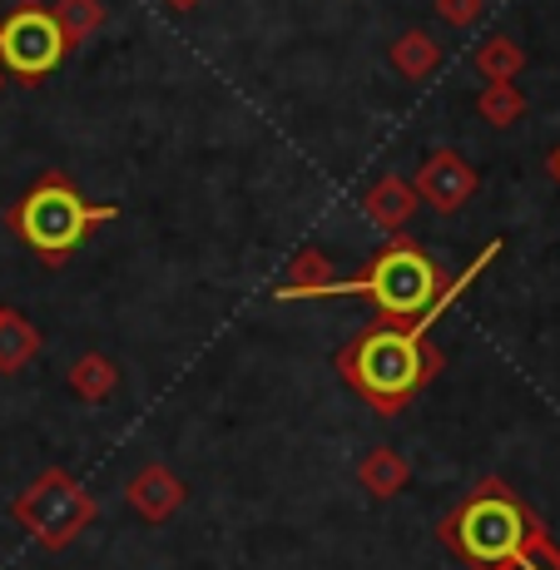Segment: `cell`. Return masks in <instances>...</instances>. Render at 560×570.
<instances>
[{
    "label": "cell",
    "instance_id": "cell-4",
    "mask_svg": "<svg viewBox=\"0 0 560 570\" xmlns=\"http://www.w3.org/2000/svg\"><path fill=\"white\" fill-rule=\"evenodd\" d=\"M367 293L387 313L412 317L436 298V273H432V263H426L422 254H412V248H392V254H382L377 268H372Z\"/></svg>",
    "mask_w": 560,
    "mask_h": 570
},
{
    "label": "cell",
    "instance_id": "cell-7",
    "mask_svg": "<svg viewBox=\"0 0 560 570\" xmlns=\"http://www.w3.org/2000/svg\"><path fill=\"white\" fill-rule=\"evenodd\" d=\"M556 169H560V159H556Z\"/></svg>",
    "mask_w": 560,
    "mask_h": 570
},
{
    "label": "cell",
    "instance_id": "cell-6",
    "mask_svg": "<svg viewBox=\"0 0 560 570\" xmlns=\"http://www.w3.org/2000/svg\"><path fill=\"white\" fill-rule=\"evenodd\" d=\"M521 570H536V566H521Z\"/></svg>",
    "mask_w": 560,
    "mask_h": 570
},
{
    "label": "cell",
    "instance_id": "cell-3",
    "mask_svg": "<svg viewBox=\"0 0 560 570\" xmlns=\"http://www.w3.org/2000/svg\"><path fill=\"white\" fill-rule=\"evenodd\" d=\"M100 214L85 208L70 189H60V184H46V189H36L26 199V208H20V234H26L36 248H46V254H60V248L80 244L90 218H100Z\"/></svg>",
    "mask_w": 560,
    "mask_h": 570
},
{
    "label": "cell",
    "instance_id": "cell-2",
    "mask_svg": "<svg viewBox=\"0 0 560 570\" xmlns=\"http://www.w3.org/2000/svg\"><path fill=\"white\" fill-rule=\"evenodd\" d=\"M521 541H525V517H521V507L507 501V497H477L456 517V546L477 566L511 561V556L521 551Z\"/></svg>",
    "mask_w": 560,
    "mask_h": 570
},
{
    "label": "cell",
    "instance_id": "cell-5",
    "mask_svg": "<svg viewBox=\"0 0 560 570\" xmlns=\"http://www.w3.org/2000/svg\"><path fill=\"white\" fill-rule=\"evenodd\" d=\"M60 50H65V36L46 10H20V16L0 30V55H6V65L20 75L55 70V65H60Z\"/></svg>",
    "mask_w": 560,
    "mask_h": 570
},
{
    "label": "cell",
    "instance_id": "cell-1",
    "mask_svg": "<svg viewBox=\"0 0 560 570\" xmlns=\"http://www.w3.org/2000/svg\"><path fill=\"white\" fill-rule=\"evenodd\" d=\"M422 347L407 333H372L367 343L357 347L353 377L362 392H372L377 402H402L407 392L422 382Z\"/></svg>",
    "mask_w": 560,
    "mask_h": 570
}]
</instances>
